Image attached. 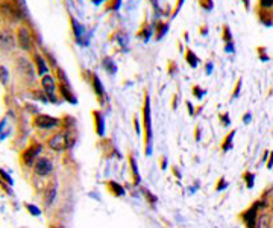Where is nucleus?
Instances as JSON below:
<instances>
[{
  "mask_svg": "<svg viewBox=\"0 0 273 228\" xmlns=\"http://www.w3.org/2000/svg\"><path fill=\"white\" fill-rule=\"evenodd\" d=\"M47 146L53 151H64L69 148V137L66 132H56L55 135H52L49 142H47Z\"/></svg>",
  "mask_w": 273,
  "mask_h": 228,
  "instance_id": "f257e3e1",
  "label": "nucleus"
},
{
  "mask_svg": "<svg viewBox=\"0 0 273 228\" xmlns=\"http://www.w3.org/2000/svg\"><path fill=\"white\" fill-rule=\"evenodd\" d=\"M34 125L41 129H50V128H55L59 125V120L52 116H38L34 120Z\"/></svg>",
  "mask_w": 273,
  "mask_h": 228,
  "instance_id": "f03ea898",
  "label": "nucleus"
},
{
  "mask_svg": "<svg viewBox=\"0 0 273 228\" xmlns=\"http://www.w3.org/2000/svg\"><path fill=\"white\" fill-rule=\"evenodd\" d=\"M34 171L40 177H47V175L52 172V163H50V160L49 158H44V157L43 158H38L37 163H35V166H34Z\"/></svg>",
  "mask_w": 273,
  "mask_h": 228,
  "instance_id": "7ed1b4c3",
  "label": "nucleus"
},
{
  "mask_svg": "<svg viewBox=\"0 0 273 228\" xmlns=\"http://www.w3.org/2000/svg\"><path fill=\"white\" fill-rule=\"evenodd\" d=\"M144 129H146V140L149 145V140L152 137L150 131V106H149V98H146V103H144Z\"/></svg>",
  "mask_w": 273,
  "mask_h": 228,
  "instance_id": "20e7f679",
  "label": "nucleus"
},
{
  "mask_svg": "<svg viewBox=\"0 0 273 228\" xmlns=\"http://www.w3.org/2000/svg\"><path fill=\"white\" fill-rule=\"evenodd\" d=\"M19 41H20V46L23 49H29L30 48V44H32V37H30V34H29V30L27 29H25V27H22L20 30H19Z\"/></svg>",
  "mask_w": 273,
  "mask_h": 228,
  "instance_id": "39448f33",
  "label": "nucleus"
},
{
  "mask_svg": "<svg viewBox=\"0 0 273 228\" xmlns=\"http://www.w3.org/2000/svg\"><path fill=\"white\" fill-rule=\"evenodd\" d=\"M43 88L46 90V93L49 95V96H50V98L55 101V98H53V91H55V81H53L52 76H49V75L43 76Z\"/></svg>",
  "mask_w": 273,
  "mask_h": 228,
  "instance_id": "423d86ee",
  "label": "nucleus"
},
{
  "mask_svg": "<svg viewBox=\"0 0 273 228\" xmlns=\"http://www.w3.org/2000/svg\"><path fill=\"white\" fill-rule=\"evenodd\" d=\"M255 219H256V205L250 207L246 213H243V221L246 222L248 228H253L255 227Z\"/></svg>",
  "mask_w": 273,
  "mask_h": 228,
  "instance_id": "0eeeda50",
  "label": "nucleus"
},
{
  "mask_svg": "<svg viewBox=\"0 0 273 228\" xmlns=\"http://www.w3.org/2000/svg\"><path fill=\"white\" fill-rule=\"evenodd\" d=\"M40 149H41V146L40 145H35V146H30L25 154H23V160L27 163V164H30L32 163V160H34L35 157H37V154L40 152Z\"/></svg>",
  "mask_w": 273,
  "mask_h": 228,
  "instance_id": "6e6552de",
  "label": "nucleus"
},
{
  "mask_svg": "<svg viewBox=\"0 0 273 228\" xmlns=\"http://www.w3.org/2000/svg\"><path fill=\"white\" fill-rule=\"evenodd\" d=\"M55 196H56V184L55 182H52V184L47 187L46 190V195H44V203L46 205H50L55 200Z\"/></svg>",
  "mask_w": 273,
  "mask_h": 228,
  "instance_id": "1a4fd4ad",
  "label": "nucleus"
},
{
  "mask_svg": "<svg viewBox=\"0 0 273 228\" xmlns=\"http://www.w3.org/2000/svg\"><path fill=\"white\" fill-rule=\"evenodd\" d=\"M270 216L269 215H261L258 218V221H256V225L255 228H272V224H270Z\"/></svg>",
  "mask_w": 273,
  "mask_h": 228,
  "instance_id": "9d476101",
  "label": "nucleus"
},
{
  "mask_svg": "<svg viewBox=\"0 0 273 228\" xmlns=\"http://www.w3.org/2000/svg\"><path fill=\"white\" fill-rule=\"evenodd\" d=\"M35 64H37V69H38V73L40 75H46L47 73V64L46 61L40 56V55H35Z\"/></svg>",
  "mask_w": 273,
  "mask_h": 228,
  "instance_id": "9b49d317",
  "label": "nucleus"
},
{
  "mask_svg": "<svg viewBox=\"0 0 273 228\" xmlns=\"http://www.w3.org/2000/svg\"><path fill=\"white\" fill-rule=\"evenodd\" d=\"M72 25H73V29H74V34H76L77 40L81 41V38L84 37V27L79 25L74 19H72Z\"/></svg>",
  "mask_w": 273,
  "mask_h": 228,
  "instance_id": "f8f14e48",
  "label": "nucleus"
},
{
  "mask_svg": "<svg viewBox=\"0 0 273 228\" xmlns=\"http://www.w3.org/2000/svg\"><path fill=\"white\" fill-rule=\"evenodd\" d=\"M93 85H94V90H96V93H98V96L102 98L103 96V87H102L99 78L96 75H94V78H93Z\"/></svg>",
  "mask_w": 273,
  "mask_h": 228,
  "instance_id": "ddd939ff",
  "label": "nucleus"
},
{
  "mask_svg": "<svg viewBox=\"0 0 273 228\" xmlns=\"http://www.w3.org/2000/svg\"><path fill=\"white\" fill-rule=\"evenodd\" d=\"M94 117H96V122H98V132L102 134L103 132V119H102V114L100 113H94Z\"/></svg>",
  "mask_w": 273,
  "mask_h": 228,
  "instance_id": "4468645a",
  "label": "nucleus"
},
{
  "mask_svg": "<svg viewBox=\"0 0 273 228\" xmlns=\"http://www.w3.org/2000/svg\"><path fill=\"white\" fill-rule=\"evenodd\" d=\"M187 61H188V63L193 66V67H196L198 66V59H196V55L195 53H193L191 51H188L187 52Z\"/></svg>",
  "mask_w": 273,
  "mask_h": 228,
  "instance_id": "2eb2a0df",
  "label": "nucleus"
},
{
  "mask_svg": "<svg viewBox=\"0 0 273 228\" xmlns=\"http://www.w3.org/2000/svg\"><path fill=\"white\" fill-rule=\"evenodd\" d=\"M103 64H105V67H109V72H111V73L116 72V66H114V63H112V61H111L109 58H106V59L103 61Z\"/></svg>",
  "mask_w": 273,
  "mask_h": 228,
  "instance_id": "dca6fc26",
  "label": "nucleus"
},
{
  "mask_svg": "<svg viewBox=\"0 0 273 228\" xmlns=\"http://www.w3.org/2000/svg\"><path fill=\"white\" fill-rule=\"evenodd\" d=\"M109 187L114 189V195H123V189L120 186H117L116 182H109Z\"/></svg>",
  "mask_w": 273,
  "mask_h": 228,
  "instance_id": "f3484780",
  "label": "nucleus"
},
{
  "mask_svg": "<svg viewBox=\"0 0 273 228\" xmlns=\"http://www.w3.org/2000/svg\"><path fill=\"white\" fill-rule=\"evenodd\" d=\"M129 161H131V164H132V171H134V177H135V182H138V181H140V179H138L140 177H138V172H137V166H135V160H134V158H131Z\"/></svg>",
  "mask_w": 273,
  "mask_h": 228,
  "instance_id": "a211bd4d",
  "label": "nucleus"
},
{
  "mask_svg": "<svg viewBox=\"0 0 273 228\" xmlns=\"http://www.w3.org/2000/svg\"><path fill=\"white\" fill-rule=\"evenodd\" d=\"M260 3L263 8H272L273 6V0H260Z\"/></svg>",
  "mask_w": 273,
  "mask_h": 228,
  "instance_id": "6ab92c4d",
  "label": "nucleus"
},
{
  "mask_svg": "<svg viewBox=\"0 0 273 228\" xmlns=\"http://www.w3.org/2000/svg\"><path fill=\"white\" fill-rule=\"evenodd\" d=\"M182 2H184V0H179V2H178V9L181 8V5H182Z\"/></svg>",
  "mask_w": 273,
  "mask_h": 228,
  "instance_id": "aec40b11",
  "label": "nucleus"
}]
</instances>
